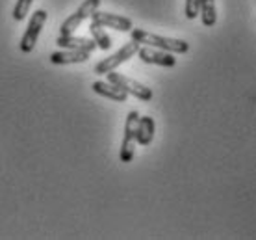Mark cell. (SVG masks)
Returning a JSON list of instances; mask_svg holds the SVG:
<instances>
[{
	"instance_id": "cell-3",
	"label": "cell",
	"mask_w": 256,
	"mask_h": 240,
	"mask_svg": "<svg viewBox=\"0 0 256 240\" xmlns=\"http://www.w3.org/2000/svg\"><path fill=\"white\" fill-rule=\"evenodd\" d=\"M138 49H140V43H136V41L122 45L116 54H112L110 58L98 62V64L95 65V71L93 73H95V75H106V73L114 71V69H117L121 64H124L126 60H130L132 56H136Z\"/></svg>"
},
{
	"instance_id": "cell-9",
	"label": "cell",
	"mask_w": 256,
	"mask_h": 240,
	"mask_svg": "<svg viewBox=\"0 0 256 240\" xmlns=\"http://www.w3.org/2000/svg\"><path fill=\"white\" fill-rule=\"evenodd\" d=\"M62 49H70V51H86V52H93L96 49L95 41L90 38H78V36H72V34H67V36H60L56 39Z\"/></svg>"
},
{
	"instance_id": "cell-6",
	"label": "cell",
	"mask_w": 256,
	"mask_h": 240,
	"mask_svg": "<svg viewBox=\"0 0 256 240\" xmlns=\"http://www.w3.org/2000/svg\"><path fill=\"white\" fill-rule=\"evenodd\" d=\"M98 4H100V0H86L82 6L78 8L76 12L72 13L70 17H67V19L62 23V28H60V36L74 34V30H76L78 26L82 25L84 21L90 19L91 13L95 12L96 8H98Z\"/></svg>"
},
{
	"instance_id": "cell-8",
	"label": "cell",
	"mask_w": 256,
	"mask_h": 240,
	"mask_svg": "<svg viewBox=\"0 0 256 240\" xmlns=\"http://www.w3.org/2000/svg\"><path fill=\"white\" fill-rule=\"evenodd\" d=\"M136 54H138L141 62H145V64L164 65V67H174V65H176V58H174L173 52L160 51V49H154V47L140 45V49H138Z\"/></svg>"
},
{
	"instance_id": "cell-13",
	"label": "cell",
	"mask_w": 256,
	"mask_h": 240,
	"mask_svg": "<svg viewBox=\"0 0 256 240\" xmlns=\"http://www.w3.org/2000/svg\"><path fill=\"white\" fill-rule=\"evenodd\" d=\"M90 34H91V39L95 41L96 49L108 51L110 47H112V38L106 34V30H102V26L91 23V25H90Z\"/></svg>"
},
{
	"instance_id": "cell-5",
	"label": "cell",
	"mask_w": 256,
	"mask_h": 240,
	"mask_svg": "<svg viewBox=\"0 0 256 240\" xmlns=\"http://www.w3.org/2000/svg\"><path fill=\"white\" fill-rule=\"evenodd\" d=\"M46 23V12L45 10H38V12L32 13V19L28 23V28H26L24 36L20 38V51L22 52H32L36 43H38V38L41 34V28Z\"/></svg>"
},
{
	"instance_id": "cell-16",
	"label": "cell",
	"mask_w": 256,
	"mask_h": 240,
	"mask_svg": "<svg viewBox=\"0 0 256 240\" xmlns=\"http://www.w3.org/2000/svg\"><path fill=\"white\" fill-rule=\"evenodd\" d=\"M198 10H200V0H186V17L188 19H195L198 15Z\"/></svg>"
},
{
	"instance_id": "cell-12",
	"label": "cell",
	"mask_w": 256,
	"mask_h": 240,
	"mask_svg": "<svg viewBox=\"0 0 256 240\" xmlns=\"http://www.w3.org/2000/svg\"><path fill=\"white\" fill-rule=\"evenodd\" d=\"M154 138V119L150 116H140L138 127H136V143L148 145Z\"/></svg>"
},
{
	"instance_id": "cell-2",
	"label": "cell",
	"mask_w": 256,
	"mask_h": 240,
	"mask_svg": "<svg viewBox=\"0 0 256 240\" xmlns=\"http://www.w3.org/2000/svg\"><path fill=\"white\" fill-rule=\"evenodd\" d=\"M106 75H108V82L116 84L117 88H121L126 95H134V97L141 99V101H150L152 99V90L147 88L145 84L138 82V80H134V78L124 77V75H119V73L114 71L106 73Z\"/></svg>"
},
{
	"instance_id": "cell-11",
	"label": "cell",
	"mask_w": 256,
	"mask_h": 240,
	"mask_svg": "<svg viewBox=\"0 0 256 240\" xmlns=\"http://www.w3.org/2000/svg\"><path fill=\"white\" fill-rule=\"evenodd\" d=\"M93 91L95 93H98V95H102V97L106 99H112V101H116V103H126L128 95L124 93V91L121 90V88H117L116 84H112V82H104V80H96V82H93Z\"/></svg>"
},
{
	"instance_id": "cell-1",
	"label": "cell",
	"mask_w": 256,
	"mask_h": 240,
	"mask_svg": "<svg viewBox=\"0 0 256 240\" xmlns=\"http://www.w3.org/2000/svg\"><path fill=\"white\" fill-rule=\"evenodd\" d=\"M132 41L140 43V45L154 47V49H160V51L173 52V54H186L190 51V43L184 39H174V38H164L158 34H150L147 30H141V28H132L130 30Z\"/></svg>"
},
{
	"instance_id": "cell-14",
	"label": "cell",
	"mask_w": 256,
	"mask_h": 240,
	"mask_svg": "<svg viewBox=\"0 0 256 240\" xmlns=\"http://www.w3.org/2000/svg\"><path fill=\"white\" fill-rule=\"evenodd\" d=\"M200 17L204 26H214L218 23V12H216V0H200Z\"/></svg>"
},
{
	"instance_id": "cell-10",
	"label": "cell",
	"mask_w": 256,
	"mask_h": 240,
	"mask_svg": "<svg viewBox=\"0 0 256 240\" xmlns=\"http://www.w3.org/2000/svg\"><path fill=\"white\" fill-rule=\"evenodd\" d=\"M90 60V52L86 51H70V49H64V51L52 52L50 62L54 65H69V64H82Z\"/></svg>"
},
{
	"instance_id": "cell-15",
	"label": "cell",
	"mask_w": 256,
	"mask_h": 240,
	"mask_svg": "<svg viewBox=\"0 0 256 240\" xmlns=\"http://www.w3.org/2000/svg\"><path fill=\"white\" fill-rule=\"evenodd\" d=\"M32 2L34 0H17V4L13 8V19L15 21H24L28 12H30V8H32Z\"/></svg>"
},
{
	"instance_id": "cell-4",
	"label": "cell",
	"mask_w": 256,
	"mask_h": 240,
	"mask_svg": "<svg viewBox=\"0 0 256 240\" xmlns=\"http://www.w3.org/2000/svg\"><path fill=\"white\" fill-rule=\"evenodd\" d=\"M138 119H140V114H138V112L136 110L128 112L126 123H124V136H122V143H121V153H119L121 162H132V158H134Z\"/></svg>"
},
{
	"instance_id": "cell-7",
	"label": "cell",
	"mask_w": 256,
	"mask_h": 240,
	"mask_svg": "<svg viewBox=\"0 0 256 240\" xmlns=\"http://www.w3.org/2000/svg\"><path fill=\"white\" fill-rule=\"evenodd\" d=\"M91 23L102 26V28H114V30H119V32H130L134 25L128 17H122V15H117V13H106V12H93L91 13Z\"/></svg>"
}]
</instances>
